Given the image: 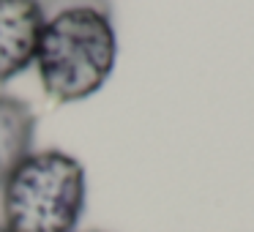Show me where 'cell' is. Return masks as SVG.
<instances>
[{
  "mask_svg": "<svg viewBox=\"0 0 254 232\" xmlns=\"http://www.w3.org/2000/svg\"><path fill=\"white\" fill-rule=\"evenodd\" d=\"M36 63L47 96L74 104L99 93L115 71L118 33L110 0H41Z\"/></svg>",
  "mask_w": 254,
  "mask_h": 232,
  "instance_id": "cell-1",
  "label": "cell"
},
{
  "mask_svg": "<svg viewBox=\"0 0 254 232\" xmlns=\"http://www.w3.org/2000/svg\"><path fill=\"white\" fill-rule=\"evenodd\" d=\"M88 205V172L61 148L33 150L0 186L8 232H77Z\"/></svg>",
  "mask_w": 254,
  "mask_h": 232,
  "instance_id": "cell-2",
  "label": "cell"
},
{
  "mask_svg": "<svg viewBox=\"0 0 254 232\" xmlns=\"http://www.w3.org/2000/svg\"><path fill=\"white\" fill-rule=\"evenodd\" d=\"M41 25V0H0V85L36 63Z\"/></svg>",
  "mask_w": 254,
  "mask_h": 232,
  "instance_id": "cell-3",
  "label": "cell"
},
{
  "mask_svg": "<svg viewBox=\"0 0 254 232\" xmlns=\"http://www.w3.org/2000/svg\"><path fill=\"white\" fill-rule=\"evenodd\" d=\"M36 115L28 101L0 93V186L33 153Z\"/></svg>",
  "mask_w": 254,
  "mask_h": 232,
  "instance_id": "cell-4",
  "label": "cell"
},
{
  "mask_svg": "<svg viewBox=\"0 0 254 232\" xmlns=\"http://www.w3.org/2000/svg\"><path fill=\"white\" fill-rule=\"evenodd\" d=\"M0 232H8V230H6V227H3V224H0Z\"/></svg>",
  "mask_w": 254,
  "mask_h": 232,
  "instance_id": "cell-5",
  "label": "cell"
},
{
  "mask_svg": "<svg viewBox=\"0 0 254 232\" xmlns=\"http://www.w3.org/2000/svg\"><path fill=\"white\" fill-rule=\"evenodd\" d=\"M93 232H99V230H93Z\"/></svg>",
  "mask_w": 254,
  "mask_h": 232,
  "instance_id": "cell-6",
  "label": "cell"
}]
</instances>
